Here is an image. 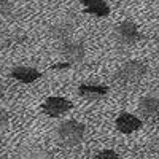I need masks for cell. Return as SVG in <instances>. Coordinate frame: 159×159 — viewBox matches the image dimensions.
<instances>
[{
    "label": "cell",
    "mask_w": 159,
    "mask_h": 159,
    "mask_svg": "<svg viewBox=\"0 0 159 159\" xmlns=\"http://www.w3.org/2000/svg\"><path fill=\"white\" fill-rule=\"evenodd\" d=\"M84 134H86V126L76 121V119H67V121L61 123L56 130L59 143L67 148H73L80 145L84 139Z\"/></svg>",
    "instance_id": "6da1fadb"
},
{
    "label": "cell",
    "mask_w": 159,
    "mask_h": 159,
    "mask_svg": "<svg viewBox=\"0 0 159 159\" xmlns=\"http://www.w3.org/2000/svg\"><path fill=\"white\" fill-rule=\"evenodd\" d=\"M148 67L147 64L142 61H129L124 62L115 73V80L123 84V86H130V84H137L140 83L143 76L147 75Z\"/></svg>",
    "instance_id": "7a4b0ae2"
},
{
    "label": "cell",
    "mask_w": 159,
    "mask_h": 159,
    "mask_svg": "<svg viewBox=\"0 0 159 159\" xmlns=\"http://www.w3.org/2000/svg\"><path fill=\"white\" fill-rule=\"evenodd\" d=\"M73 108V103L65 99V97H59V96H52V97H48L43 105H42V110L46 116L49 118H59L62 115H65L67 111H70Z\"/></svg>",
    "instance_id": "3957f363"
},
{
    "label": "cell",
    "mask_w": 159,
    "mask_h": 159,
    "mask_svg": "<svg viewBox=\"0 0 159 159\" xmlns=\"http://www.w3.org/2000/svg\"><path fill=\"white\" fill-rule=\"evenodd\" d=\"M116 38L121 42L123 45H135L137 42L142 40V34L139 30V25L134 21H123L116 25Z\"/></svg>",
    "instance_id": "277c9868"
},
{
    "label": "cell",
    "mask_w": 159,
    "mask_h": 159,
    "mask_svg": "<svg viewBox=\"0 0 159 159\" xmlns=\"http://www.w3.org/2000/svg\"><path fill=\"white\" fill-rule=\"evenodd\" d=\"M61 54L70 64H80V62H83V59L86 56V48L81 42L67 38L61 43Z\"/></svg>",
    "instance_id": "5b68a950"
},
{
    "label": "cell",
    "mask_w": 159,
    "mask_h": 159,
    "mask_svg": "<svg viewBox=\"0 0 159 159\" xmlns=\"http://www.w3.org/2000/svg\"><path fill=\"white\" fill-rule=\"evenodd\" d=\"M10 76L22 84H32L42 78V72L37 70L35 67H29V65H16L11 69Z\"/></svg>",
    "instance_id": "8992f818"
},
{
    "label": "cell",
    "mask_w": 159,
    "mask_h": 159,
    "mask_svg": "<svg viewBox=\"0 0 159 159\" xmlns=\"http://www.w3.org/2000/svg\"><path fill=\"white\" fill-rule=\"evenodd\" d=\"M115 126H116V129L121 132V134H132V132L139 130L143 126V123H142L140 118L134 116L132 113L123 111V113L118 115L116 121H115Z\"/></svg>",
    "instance_id": "52a82bcc"
},
{
    "label": "cell",
    "mask_w": 159,
    "mask_h": 159,
    "mask_svg": "<svg viewBox=\"0 0 159 159\" xmlns=\"http://www.w3.org/2000/svg\"><path fill=\"white\" fill-rule=\"evenodd\" d=\"M110 88L105 86V84H91V83H83L78 86V94L84 97V99H89V100H97V99H102L108 94Z\"/></svg>",
    "instance_id": "ba28073f"
},
{
    "label": "cell",
    "mask_w": 159,
    "mask_h": 159,
    "mask_svg": "<svg viewBox=\"0 0 159 159\" xmlns=\"http://www.w3.org/2000/svg\"><path fill=\"white\" fill-rule=\"evenodd\" d=\"M81 5L88 15L96 18H107L110 15V7L105 0H81Z\"/></svg>",
    "instance_id": "9c48e42d"
},
{
    "label": "cell",
    "mask_w": 159,
    "mask_h": 159,
    "mask_svg": "<svg viewBox=\"0 0 159 159\" xmlns=\"http://www.w3.org/2000/svg\"><path fill=\"white\" fill-rule=\"evenodd\" d=\"M139 110L145 118H156L159 116V99L148 96V97H143L139 103Z\"/></svg>",
    "instance_id": "30bf717a"
},
{
    "label": "cell",
    "mask_w": 159,
    "mask_h": 159,
    "mask_svg": "<svg viewBox=\"0 0 159 159\" xmlns=\"http://www.w3.org/2000/svg\"><path fill=\"white\" fill-rule=\"evenodd\" d=\"M72 32H73V25L70 22H65V21L52 24L51 29H49L51 37H54L57 40H62V42H64V40H67V38H70Z\"/></svg>",
    "instance_id": "8fae6325"
},
{
    "label": "cell",
    "mask_w": 159,
    "mask_h": 159,
    "mask_svg": "<svg viewBox=\"0 0 159 159\" xmlns=\"http://www.w3.org/2000/svg\"><path fill=\"white\" fill-rule=\"evenodd\" d=\"M13 11V3L11 0H0V18L8 16Z\"/></svg>",
    "instance_id": "7c38bea8"
},
{
    "label": "cell",
    "mask_w": 159,
    "mask_h": 159,
    "mask_svg": "<svg viewBox=\"0 0 159 159\" xmlns=\"http://www.w3.org/2000/svg\"><path fill=\"white\" fill-rule=\"evenodd\" d=\"M97 159H123L116 151L113 150H102L99 154H97Z\"/></svg>",
    "instance_id": "4fadbf2b"
},
{
    "label": "cell",
    "mask_w": 159,
    "mask_h": 159,
    "mask_svg": "<svg viewBox=\"0 0 159 159\" xmlns=\"http://www.w3.org/2000/svg\"><path fill=\"white\" fill-rule=\"evenodd\" d=\"M8 123H10V115H8V111L3 110V108H0V129H5V127L8 126Z\"/></svg>",
    "instance_id": "5bb4252c"
},
{
    "label": "cell",
    "mask_w": 159,
    "mask_h": 159,
    "mask_svg": "<svg viewBox=\"0 0 159 159\" xmlns=\"http://www.w3.org/2000/svg\"><path fill=\"white\" fill-rule=\"evenodd\" d=\"M73 64H70L69 61H64V62H56V64H52L51 65V70H67L70 69Z\"/></svg>",
    "instance_id": "9a60e30c"
},
{
    "label": "cell",
    "mask_w": 159,
    "mask_h": 159,
    "mask_svg": "<svg viewBox=\"0 0 159 159\" xmlns=\"http://www.w3.org/2000/svg\"><path fill=\"white\" fill-rule=\"evenodd\" d=\"M151 7H153V10L159 15V0H151Z\"/></svg>",
    "instance_id": "2e32d148"
},
{
    "label": "cell",
    "mask_w": 159,
    "mask_h": 159,
    "mask_svg": "<svg viewBox=\"0 0 159 159\" xmlns=\"http://www.w3.org/2000/svg\"><path fill=\"white\" fill-rule=\"evenodd\" d=\"M3 96H5V86L0 83V99H3Z\"/></svg>",
    "instance_id": "e0dca14e"
}]
</instances>
